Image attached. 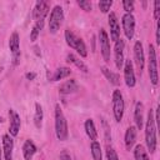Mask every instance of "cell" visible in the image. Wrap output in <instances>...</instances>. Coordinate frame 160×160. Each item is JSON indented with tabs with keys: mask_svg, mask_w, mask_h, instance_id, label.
<instances>
[{
	"mask_svg": "<svg viewBox=\"0 0 160 160\" xmlns=\"http://www.w3.org/2000/svg\"><path fill=\"white\" fill-rule=\"evenodd\" d=\"M49 10H50V5H49L48 1H44V0L36 1L35 2V6H34V10H32V19L35 21L45 20Z\"/></svg>",
	"mask_w": 160,
	"mask_h": 160,
	"instance_id": "12",
	"label": "cell"
},
{
	"mask_svg": "<svg viewBox=\"0 0 160 160\" xmlns=\"http://www.w3.org/2000/svg\"><path fill=\"white\" fill-rule=\"evenodd\" d=\"M159 15H160V1L156 0V1H154V19L156 21L159 19Z\"/></svg>",
	"mask_w": 160,
	"mask_h": 160,
	"instance_id": "33",
	"label": "cell"
},
{
	"mask_svg": "<svg viewBox=\"0 0 160 160\" xmlns=\"http://www.w3.org/2000/svg\"><path fill=\"white\" fill-rule=\"evenodd\" d=\"M12 150H14V140L9 134L2 135V155L5 160H12Z\"/></svg>",
	"mask_w": 160,
	"mask_h": 160,
	"instance_id": "16",
	"label": "cell"
},
{
	"mask_svg": "<svg viewBox=\"0 0 160 160\" xmlns=\"http://www.w3.org/2000/svg\"><path fill=\"white\" fill-rule=\"evenodd\" d=\"M1 154H2V152H1V150H0V160H1V156H2Z\"/></svg>",
	"mask_w": 160,
	"mask_h": 160,
	"instance_id": "38",
	"label": "cell"
},
{
	"mask_svg": "<svg viewBox=\"0 0 160 160\" xmlns=\"http://www.w3.org/2000/svg\"><path fill=\"white\" fill-rule=\"evenodd\" d=\"M99 38V44H100V51H101V56L105 60V62L110 61V56H111V48H110V39L108 32L104 29L99 30L98 34Z\"/></svg>",
	"mask_w": 160,
	"mask_h": 160,
	"instance_id": "7",
	"label": "cell"
},
{
	"mask_svg": "<svg viewBox=\"0 0 160 160\" xmlns=\"http://www.w3.org/2000/svg\"><path fill=\"white\" fill-rule=\"evenodd\" d=\"M148 72L152 85H158L159 74H158V60H156V50L152 44H149L148 51Z\"/></svg>",
	"mask_w": 160,
	"mask_h": 160,
	"instance_id": "4",
	"label": "cell"
},
{
	"mask_svg": "<svg viewBox=\"0 0 160 160\" xmlns=\"http://www.w3.org/2000/svg\"><path fill=\"white\" fill-rule=\"evenodd\" d=\"M78 89H79V85H78L76 80L75 79H70V80H66L64 84L60 85L59 92L61 95H69L71 92H75Z\"/></svg>",
	"mask_w": 160,
	"mask_h": 160,
	"instance_id": "20",
	"label": "cell"
},
{
	"mask_svg": "<svg viewBox=\"0 0 160 160\" xmlns=\"http://www.w3.org/2000/svg\"><path fill=\"white\" fill-rule=\"evenodd\" d=\"M2 121H4V119H2V118H0V124H1Z\"/></svg>",
	"mask_w": 160,
	"mask_h": 160,
	"instance_id": "37",
	"label": "cell"
},
{
	"mask_svg": "<svg viewBox=\"0 0 160 160\" xmlns=\"http://www.w3.org/2000/svg\"><path fill=\"white\" fill-rule=\"evenodd\" d=\"M55 134L60 141H65L68 139V121L59 104L55 105Z\"/></svg>",
	"mask_w": 160,
	"mask_h": 160,
	"instance_id": "2",
	"label": "cell"
},
{
	"mask_svg": "<svg viewBox=\"0 0 160 160\" xmlns=\"http://www.w3.org/2000/svg\"><path fill=\"white\" fill-rule=\"evenodd\" d=\"M25 78H26L28 80H34V79L36 78V74H35V72H26V74H25Z\"/></svg>",
	"mask_w": 160,
	"mask_h": 160,
	"instance_id": "35",
	"label": "cell"
},
{
	"mask_svg": "<svg viewBox=\"0 0 160 160\" xmlns=\"http://www.w3.org/2000/svg\"><path fill=\"white\" fill-rule=\"evenodd\" d=\"M124 81L128 88H134L136 85L135 71H134L132 61L130 59H126L124 61Z\"/></svg>",
	"mask_w": 160,
	"mask_h": 160,
	"instance_id": "11",
	"label": "cell"
},
{
	"mask_svg": "<svg viewBox=\"0 0 160 160\" xmlns=\"http://www.w3.org/2000/svg\"><path fill=\"white\" fill-rule=\"evenodd\" d=\"M60 160H72V159H71L70 154H68L66 151H61V154H60Z\"/></svg>",
	"mask_w": 160,
	"mask_h": 160,
	"instance_id": "34",
	"label": "cell"
},
{
	"mask_svg": "<svg viewBox=\"0 0 160 160\" xmlns=\"http://www.w3.org/2000/svg\"><path fill=\"white\" fill-rule=\"evenodd\" d=\"M9 120H10V124H9V135L10 136H16L19 134V130H20V126H21V120H20V116L19 114L10 109L9 110Z\"/></svg>",
	"mask_w": 160,
	"mask_h": 160,
	"instance_id": "15",
	"label": "cell"
},
{
	"mask_svg": "<svg viewBox=\"0 0 160 160\" xmlns=\"http://www.w3.org/2000/svg\"><path fill=\"white\" fill-rule=\"evenodd\" d=\"M134 158H135V160H150L148 151L145 150L144 145H141V144L135 146V149H134Z\"/></svg>",
	"mask_w": 160,
	"mask_h": 160,
	"instance_id": "27",
	"label": "cell"
},
{
	"mask_svg": "<svg viewBox=\"0 0 160 160\" xmlns=\"http://www.w3.org/2000/svg\"><path fill=\"white\" fill-rule=\"evenodd\" d=\"M124 48H125V41L120 38L118 41H115V45H114V61H115V65L116 68L120 70L122 69L124 66Z\"/></svg>",
	"mask_w": 160,
	"mask_h": 160,
	"instance_id": "13",
	"label": "cell"
},
{
	"mask_svg": "<svg viewBox=\"0 0 160 160\" xmlns=\"http://www.w3.org/2000/svg\"><path fill=\"white\" fill-rule=\"evenodd\" d=\"M64 20V10L60 5H55L50 12V18H49V31L51 34L58 32V30L60 29L61 24Z\"/></svg>",
	"mask_w": 160,
	"mask_h": 160,
	"instance_id": "6",
	"label": "cell"
},
{
	"mask_svg": "<svg viewBox=\"0 0 160 160\" xmlns=\"http://www.w3.org/2000/svg\"><path fill=\"white\" fill-rule=\"evenodd\" d=\"M145 144L148 148V151L150 154H154L156 150L158 140H156V120L154 116V110L150 109L145 120Z\"/></svg>",
	"mask_w": 160,
	"mask_h": 160,
	"instance_id": "1",
	"label": "cell"
},
{
	"mask_svg": "<svg viewBox=\"0 0 160 160\" xmlns=\"http://www.w3.org/2000/svg\"><path fill=\"white\" fill-rule=\"evenodd\" d=\"M66 61L70 62V64H74V65H75L79 70H81L82 72H88V71H89L86 64H85L84 61H81L76 55H74V54H71V52L66 55Z\"/></svg>",
	"mask_w": 160,
	"mask_h": 160,
	"instance_id": "24",
	"label": "cell"
},
{
	"mask_svg": "<svg viewBox=\"0 0 160 160\" xmlns=\"http://www.w3.org/2000/svg\"><path fill=\"white\" fill-rule=\"evenodd\" d=\"M42 28H44V20L35 21V25L32 26V29L30 31V40L31 41H36L38 40V36H39L40 31L42 30Z\"/></svg>",
	"mask_w": 160,
	"mask_h": 160,
	"instance_id": "28",
	"label": "cell"
},
{
	"mask_svg": "<svg viewBox=\"0 0 160 160\" xmlns=\"http://www.w3.org/2000/svg\"><path fill=\"white\" fill-rule=\"evenodd\" d=\"M84 129H85V132L86 135L89 136V139L91 141L96 140L98 139V130L95 128V124L92 121V119H86L85 122H84Z\"/></svg>",
	"mask_w": 160,
	"mask_h": 160,
	"instance_id": "23",
	"label": "cell"
},
{
	"mask_svg": "<svg viewBox=\"0 0 160 160\" xmlns=\"http://www.w3.org/2000/svg\"><path fill=\"white\" fill-rule=\"evenodd\" d=\"M108 24L110 28V38L114 42L118 41L120 39V25L118 21V16L115 12H109V19H108Z\"/></svg>",
	"mask_w": 160,
	"mask_h": 160,
	"instance_id": "14",
	"label": "cell"
},
{
	"mask_svg": "<svg viewBox=\"0 0 160 160\" xmlns=\"http://www.w3.org/2000/svg\"><path fill=\"white\" fill-rule=\"evenodd\" d=\"M134 62L136 65V69L139 71V74L141 75L142 74V70H144V66H145V55H144V48H142V44L141 41H135L134 44Z\"/></svg>",
	"mask_w": 160,
	"mask_h": 160,
	"instance_id": "8",
	"label": "cell"
},
{
	"mask_svg": "<svg viewBox=\"0 0 160 160\" xmlns=\"http://www.w3.org/2000/svg\"><path fill=\"white\" fill-rule=\"evenodd\" d=\"M105 152H106V159H108V160H119V156H118L116 151L114 150V148L108 146Z\"/></svg>",
	"mask_w": 160,
	"mask_h": 160,
	"instance_id": "30",
	"label": "cell"
},
{
	"mask_svg": "<svg viewBox=\"0 0 160 160\" xmlns=\"http://www.w3.org/2000/svg\"><path fill=\"white\" fill-rule=\"evenodd\" d=\"M155 38H156V45H160V38H159V24H156V34H155Z\"/></svg>",
	"mask_w": 160,
	"mask_h": 160,
	"instance_id": "36",
	"label": "cell"
},
{
	"mask_svg": "<svg viewBox=\"0 0 160 160\" xmlns=\"http://www.w3.org/2000/svg\"><path fill=\"white\" fill-rule=\"evenodd\" d=\"M100 70H101L102 75L106 78V80H108L110 84H112V85H115V86L120 85V76H119V74L111 71L109 68H106V66H104V65L100 66Z\"/></svg>",
	"mask_w": 160,
	"mask_h": 160,
	"instance_id": "22",
	"label": "cell"
},
{
	"mask_svg": "<svg viewBox=\"0 0 160 160\" xmlns=\"http://www.w3.org/2000/svg\"><path fill=\"white\" fill-rule=\"evenodd\" d=\"M9 49H10L11 55H12V64L16 65L19 62V59H20V38H19V34L16 31H14L10 35Z\"/></svg>",
	"mask_w": 160,
	"mask_h": 160,
	"instance_id": "10",
	"label": "cell"
},
{
	"mask_svg": "<svg viewBox=\"0 0 160 160\" xmlns=\"http://www.w3.org/2000/svg\"><path fill=\"white\" fill-rule=\"evenodd\" d=\"M121 24H122V31L125 34V36L131 40L134 38V32H135V18L132 14H124L121 18Z\"/></svg>",
	"mask_w": 160,
	"mask_h": 160,
	"instance_id": "9",
	"label": "cell"
},
{
	"mask_svg": "<svg viewBox=\"0 0 160 160\" xmlns=\"http://www.w3.org/2000/svg\"><path fill=\"white\" fill-rule=\"evenodd\" d=\"M78 5L84 10V11H91L92 9V5L90 1H86V0H81V1H78Z\"/></svg>",
	"mask_w": 160,
	"mask_h": 160,
	"instance_id": "32",
	"label": "cell"
},
{
	"mask_svg": "<svg viewBox=\"0 0 160 160\" xmlns=\"http://www.w3.org/2000/svg\"><path fill=\"white\" fill-rule=\"evenodd\" d=\"M71 74V69L70 68H66V66H61V68H58L52 75H49V80L50 81H59V80H62L68 76H70Z\"/></svg>",
	"mask_w": 160,
	"mask_h": 160,
	"instance_id": "21",
	"label": "cell"
},
{
	"mask_svg": "<svg viewBox=\"0 0 160 160\" xmlns=\"http://www.w3.org/2000/svg\"><path fill=\"white\" fill-rule=\"evenodd\" d=\"M111 104H112V114H114V119L116 122H120L122 120L124 116V110H125V102H124V98L122 94L119 89H115L112 91V96H111Z\"/></svg>",
	"mask_w": 160,
	"mask_h": 160,
	"instance_id": "5",
	"label": "cell"
},
{
	"mask_svg": "<svg viewBox=\"0 0 160 160\" xmlns=\"http://www.w3.org/2000/svg\"><path fill=\"white\" fill-rule=\"evenodd\" d=\"M136 135H138V129L135 126H129L125 131V136H124V142H125V148L126 150H131L135 141H136Z\"/></svg>",
	"mask_w": 160,
	"mask_h": 160,
	"instance_id": "18",
	"label": "cell"
},
{
	"mask_svg": "<svg viewBox=\"0 0 160 160\" xmlns=\"http://www.w3.org/2000/svg\"><path fill=\"white\" fill-rule=\"evenodd\" d=\"M98 5H99V9L101 10V12L106 14L110 11V9L112 6V1L111 0H101V1H99Z\"/></svg>",
	"mask_w": 160,
	"mask_h": 160,
	"instance_id": "29",
	"label": "cell"
},
{
	"mask_svg": "<svg viewBox=\"0 0 160 160\" xmlns=\"http://www.w3.org/2000/svg\"><path fill=\"white\" fill-rule=\"evenodd\" d=\"M90 151H91V156L92 160H102V152H101V145L99 141L94 140L90 144Z\"/></svg>",
	"mask_w": 160,
	"mask_h": 160,
	"instance_id": "26",
	"label": "cell"
},
{
	"mask_svg": "<svg viewBox=\"0 0 160 160\" xmlns=\"http://www.w3.org/2000/svg\"><path fill=\"white\" fill-rule=\"evenodd\" d=\"M42 119H44L42 106L39 102H36L35 104V114H34V125L36 129H40L42 126Z\"/></svg>",
	"mask_w": 160,
	"mask_h": 160,
	"instance_id": "25",
	"label": "cell"
},
{
	"mask_svg": "<svg viewBox=\"0 0 160 160\" xmlns=\"http://www.w3.org/2000/svg\"><path fill=\"white\" fill-rule=\"evenodd\" d=\"M36 151H38V148L34 144V141L30 140V139L25 140V142L22 145V155H24V159L25 160H32V158L36 154Z\"/></svg>",
	"mask_w": 160,
	"mask_h": 160,
	"instance_id": "19",
	"label": "cell"
},
{
	"mask_svg": "<svg viewBox=\"0 0 160 160\" xmlns=\"http://www.w3.org/2000/svg\"><path fill=\"white\" fill-rule=\"evenodd\" d=\"M64 36H65L66 44H68L71 49L76 50V52H78L81 58H86V56H88V49H86V45H85V42H84V40H82L81 38L76 36L70 29H66V30H65Z\"/></svg>",
	"mask_w": 160,
	"mask_h": 160,
	"instance_id": "3",
	"label": "cell"
},
{
	"mask_svg": "<svg viewBox=\"0 0 160 160\" xmlns=\"http://www.w3.org/2000/svg\"><path fill=\"white\" fill-rule=\"evenodd\" d=\"M134 6H135L134 1H130V0H124L122 1V9L125 10L126 14H131L132 10H134Z\"/></svg>",
	"mask_w": 160,
	"mask_h": 160,
	"instance_id": "31",
	"label": "cell"
},
{
	"mask_svg": "<svg viewBox=\"0 0 160 160\" xmlns=\"http://www.w3.org/2000/svg\"><path fill=\"white\" fill-rule=\"evenodd\" d=\"M134 121H135V128L138 130H141L144 126V105L142 102L138 101L135 104L134 109Z\"/></svg>",
	"mask_w": 160,
	"mask_h": 160,
	"instance_id": "17",
	"label": "cell"
}]
</instances>
